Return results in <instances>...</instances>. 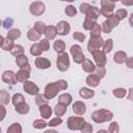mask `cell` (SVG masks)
<instances>
[{
	"label": "cell",
	"mask_w": 133,
	"mask_h": 133,
	"mask_svg": "<svg viewBox=\"0 0 133 133\" xmlns=\"http://www.w3.org/2000/svg\"><path fill=\"white\" fill-rule=\"evenodd\" d=\"M10 53H11V55L15 56V57L20 56V55L24 54V48H23V46H21V45H15V46L12 47V49L10 50Z\"/></svg>",
	"instance_id": "e575fe53"
},
{
	"label": "cell",
	"mask_w": 133,
	"mask_h": 133,
	"mask_svg": "<svg viewBox=\"0 0 133 133\" xmlns=\"http://www.w3.org/2000/svg\"><path fill=\"white\" fill-rule=\"evenodd\" d=\"M3 26L6 28V29H8V28H10L11 26H12V20L11 19H5V21H4V23H3Z\"/></svg>",
	"instance_id": "9f6ffc18"
},
{
	"label": "cell",
	"mask_w": 133,
	"mask_h": 133,
	"mask_svg": "<svg viewBox=\"0 0 133 133\" xmlns=\"http://www.w3.org/2000/svg\"><path fill=\"white\" fill-rule=\"evenodd\" d=\"M46 38L48 41H51V39H54L57 35V30H56V27L55 26H46V29H45V32H44Z\"/></svg>",
	"instance_id": "d6986e66"
},
{
	"label": "cell",
	"mask_w": 133,
	"mask_h": 133,
	"mask_svg": "<svg viewBox=\"0 0 133 133\" xmlns=\"http://www.w3.org/2000/svg\"><path fill=\"white\" fill-rule=\"evenodd\" d=\"M23 89L26 94H28L30 96H35L36 94L39 92L38 86L35 83H33L32 81H28V80L23 82Z\"/></svg>",
	"instance_id": "7c38bea8"
},
{
	"label": "cell",
	"mask_w": 133,
	"mask_h": 133,
	"mask_svg": "<svg viewBox=\"0 0 133 133\" xmlns=\"http://www.w3.org/2000/svg\"><path fill=\"white\" fill-rule=\"evenodd\" d=\"M33 28H34V30H35L36 32H38V33L42 35V34H44V32H45L46 25H45V23H44V22H42V21H37V22H35V23H34Z\"/></svg>",
	"instance_id": "ab89813d"
},
{
	"label": "cell",
	"mask_w": 133,
	"mask_h": 133,
	"mask_svg": "<svg viewBox=\"0 0 133 133\" xmlns=\"http://www.w3.org/2000/svg\"><path fill=\"white\" fill-rule=\"evenodd\" d=\"M38 44H39V46H41V48H42L43 51H48L50 49V43H49V41L47 38L41 39Z\"/></svg>",
	"instance_id": "681fc988"
},
{
	"label": "cell",
	"mask_w": 133,
	"mask_h": 133,
	"mask_svg": "<svg viewBox=\"0 0 133 133\" xmlns=\"http://www.w3.org/2000/svg\"><path fill=\"white\" fill-rule=\"evenodd\" d=\"M106 18H107V19H106L105 21H106V22H107V23H108L112 28L116 27V26L119 24V20H118V19H117L113 14L109 15V16H108V17H106Z\"/></svg>",
	"instance_id": "836d02e7"
},
{
	"label": "cell",
	"mask_w": 133,
	"mask_h": 133,
	"mask_svg": "<svg viewBox=\"0 0 133 133\" xmlns=\"http://www.w3.org/2000/svg\"><path fill=\"white\" fill-rule=\"evenodd\" d=\"M126 64H127V66L129 68V69H132L133 68V58L132 57H127V59H126Z\"/></svg>",
	"instance_id": "6f0895ef"
},
{
	"label": "cell",
	"mask_w": 133,
	"mask_h": 133,
	"mask_svg": "<svg viewBox=\"0 0 133 133\" xmlns=\"http://www.w3.org/2000/svg\"><path fill=\"white\" fill-rule=\"evenodd\" d=\"M21 36V30L18 29V28H12V29H9L7 34H6V37L15 41V39H18L19 37Z\"/></svg>",
	"instance_id": "83f0119b"
},
{
	"label": "cell",
	"mask_w": 133,
	"mask_h": 133,
	"mask_svg": "<svg viewBox=\"0 0 133 133\" xmlns=\"http://www.w3.org/2000/svg\"><path fill=\"white\" fill-rule=\"evenodd\" d=\"M100 78L95 74V73H90V75H88L85 79V83L89 86V87H97L100 83Z\"/></svg>",
	"instance_id": "e0dca14e"
},
{
	"label": "cell",
	"mask_w": 133,
	"mask_h": 133,
	"mask_svg": "<svg viewBox=\"0 0 133 133\" xmlns=\"http://www.w3.org/2000/svg\"><path fill=\"white\" fill-rule=\"evenodd\" d=\"M11 102H12L14 106H16V105H18V104H20V103L25 102V98H24V96H23L22 94L17 92V94H15V95L11 97Z\"/></svg>",
	"instance_id": "74e56055"
},
{
	"label": "cell",
	"mask_w": 133,
	"mask_h": 133,
	"mask_svg": "<svg viewBox=\"0 0 133 133\" xmlns=\"http://www.w3.org/2000/svg\"><path fill=\"white\" fill-rule=\"evenodd\" d=\"M112 94H113V96H114L115 98L123 99V98L126 97L127 90H126L125 88H123V87H117V88H114V89L112 90Z\"/></svg>",
	"instance_id": "d590c367"
},
{
	"label": "cell",
	"mask_w": 133,
	"mask_h": 133,
	"mask_svg": "<svg viewBox=\"0 0 133 133\" xmlns=\"http://www.w3.org/2000/svg\"><path fill=\"white\" fill-rule=\"evenodd\" d=\"M34 101H35V104L36 105H38V106H41V105H44V104H48V99L45 97V95H42V94H36L35 95V99H34Z\"/></svg>",
	"instance_id": "f35d334b"
},
{
	"label": "cell",
	"mask_w": 133,
	"mask_h": 133,
	"mask_svg": "<svg viewBox=\"0 0 133 133\" xmlns=\"http://www.w3.org/2000/svg\"><path fill=\"white\" fill-rule=\"evenodd\" d=\"M50 132H56V130H52V129H49L46 131V133H50Z\"/></svg>",
	"instance_id": "94428289"
},
{
	"label": "cell",
	"mask_w": 133,
	"mask_h": 133,
	"mask_svg": "<svg viewBox=\"0 0 133 133\" xmlns=\"http://www.w3.org/2000/svg\"><path fill=\"white\" fill-rule=\"evenodd\" d=\"M60 1H66V2H73L75 0H60Z\"/></svg>",
	"instance_id": "be15d7a7"
},
{
	"label": "cell",
	"mask_w": 133,
	"mask_h": 133,
	"mask_svg": "<svg viewBox=\"0 0 133 133\" xmlns=\"http://www.w3.org/2000/svg\"><path fill=\"white\" fill-rule=\"evenodd\" d=\"M103 132H108L107 130H99L98 131V133H103Z\"/></svg>",
	"instance_id": "6125c7cd"
},
{
	"label": "cell",
	"mask_w": 133,
	"mask_h": 133,
	"mask_svg": "<svg viewBox=\"0 0 133 133\" xmlns=\"http://www.w3.org/2000/svg\"><path fill=\"white\" fill-rule=\"evenodd\" d=\"M127 57L128 56H127V53L126 52H124V51H117L113 55V61L115 63H117V64H122V63H124L126 61Z\"/></svg>",
	"instance_id": "44dd1931"
},
{
	"label": "cell",
	"mask_w": 133,
	"mask_h": 133,
	"mask_svg": "<svg viewBox=\"0 0 133 133\" xmlns=\"http://www.w3.org/2000/svg\"><path fill=\"white\" fill-rule=\"evenodd\" d=\"M103 43H104V39L102 38L101 35L99 36H90V39L87 44V50L88 52H92L94 50H97V49H101V47L103 46Z\"/></svg>",
	"instance_id": "30bf717a"
},
{
	"label": "cell",
	"mask_w": 133,
	"mask_h": 133,
	"mask_svg": "<svg viewBox=\"0 0 133 133\" xmlns=\"http://www.w3.org/2000/svg\"><path fill=\"white\" fill-rule=\"evenodd\" d=\"M46 10V6L42 1H33L29 6V11L32 16H42Z\"/></svg>",
	"instance_id": "9c48e42d"
},
{
	"label": "cell",
	"mask_w": 133,
	"mask_h": 133,
	"mask_svg": "<svg viewBox=\"0 0 133 133\" xmlns=\"http://www.w3.org/2000/svg\"><path fill=\"white\" fill-rule=\"evenodd\" d=\"M30 71H31V66L30 64H28L25 68H21L17 73H16V78L19 82H24L26 80L29 79L30 77Z\"/></svg>",
	"instance_id": "8fae6325"
},
{
	"label": "cell",
	"mask_w": 133,
	"mask_h": 133,
	"mask_svg": "<svg viewBox=\"0 0 133 133\" xmlns=\"http://www.w3.org/2000/svg\"><path fill=\"white\" fill-rule=\"evenodd\" d=\"M127 15H128V11L125 9V8H121V9H117L116 10V12L114 14V16L119 20V21H122V20H124L126 17H127Z\"/></svg>",
	"instance_id": "7dc6e473"
},
{
	"label": "cell",
	"mask_w": 133,
	"mask_h": 133,
	"mask_svg": "<svg viewBox=\"0 0 133 133\" xmlns=\"http://www.w3.org/2000/svg\"><path fill=\"white\" fill-rule=\"evenodd\" d=\"M121 2L125 6H132L133 5V0H121Z\"/></svg>",
	"instance_id": "680465c9"
},
{
	"label": "cell",
	"mask_w": 133,
	"mask_h": 133,
	"mask_svg": "<svg viewBox=\"0 0 133 133\" xmlns=\"http://www.w3.org/2000/svg\"><path fill=\"white\" fill-rule=\"evenodd\" d=\"M3 39H4V37L0 34V47H1V45H2V43H3Z\"/></svg>",
	"instance_id": "91938a15"
},
{
	"label": "cell",
	"mask_w": 133,
	"mask_h": 133,
	"mask_svg": "<svg viewBox=\"0 0 133 133\" xmlns=\"http://www.w3.org/2000/svg\"><path fill=\"white\" fill-rule=\"evenodd\" d=\"M70 52H71V55L73 57L74 62L78 63V64H81V62L85 58V56L83 54V51H82V48L79 45H73L70 49Z\"/></svg>",
	"instance_id": "5b68a950"
},
{
	"label": "cell",
	"mask_w": 133,
	"mask_h": 133,
	"mask_svg": "<svg viewBox=\"0 0 133 133\" xmlns=\"http://www.w3.org/2000/svg\"><path fill=\"white\" fill-rule=\"evenodd\" d=\"M6 132L7 133H21L22 132V127L19 123H14L7 128Z\"/></svg>",
	"instance_id": "8d00e7d4"
},
{
	"label": "cell",
	"mask_w": 133,
	"mask_h": 133,
	"mask_svg": "<svg viewBox=\"0 0 133 133\" xmlns=\"http://www.w3.org/2000/svg\"><path fill=\"white\" fill-rule=\"evenodd\" d=\"M118 130H119V128H118V123H116V122H112V123L109 125L107 131L110 132V133H117Z\"/></svg>",
	"instance_id": "f907efd6"
},
{
	"label": "cell",
	"mask_w": 133,
	"mask_h": 133,
	"mask_svg": "<svg viewBox=\"0 0 133 133\" xmlns=\"http://www.w3.org/2000/svg\"><path fill=\"white\" fill-rule=\"evenodd\" d=\"M79 11L85 15V18L97 21L100 17V9L88 3H81L79 6Z\"/></svg>",
	"instance_id": "7a4b0ae2"
},
{
	"label": "cell",
	"mask_w": 133,
	"mask_h": 133,
	"mask_svg": "<svg viewBox=\"0 0 133 133\" xmlns=\"http://www.w3.org/2000/svg\"><path fill=\"white\" fill-rule=\"evenodd\" d=\"M64 12L68 17H75L77 15V9L74 5H68L65 8H64Z\"/></svg>",
	"instance_id": "60d3db41"
},
{
	"label": "cell",
	"mask_w": 133,
	"mask_h": 133,
	"mask_svg": "<svg viewBox=\"0 0 133 133\" xmlns=\"http://www.w3.org/2000/svg\"><path fill=\"white\" fill-rule=\"evenodd\" d=\"M27 37L29 41L31 42H36L41 38V34L38 32H36L34 30V28H30L28 31H27Z\"/></svg>",
	"instance_id": "f1b7e54d"
},
{
	"label": "cell",
	"mask_w": 133,
	"mask_h": 133,
	"mask_svg": "<svg viewBox=\"0 0 133 133\" xmlns=\"http://www.w3.org/2000/svg\"><path fill=\"white\" fill-rule=\"evenodd\" d=\"M61 124H62V118L60 116H56V117H53V118L50 119L48 126L49 127H57V126H59Z\"/></svg>",
	"instance_id": "bcb514c9"
},
{
	"label": "cell",
	"mask_w": 133,
	"mask_h": 133,
	"mask_svg": "<svg viewBox=\"0 0 133 133\" xmlns=\"http://www.w3.org/2000/svg\"><path fill=\"white\" fill-rule=\"evenodd\" d=\"M56 68L60 72H66L70 68V58L68 53L62 52L58 53L57 58H56Z\"/></svg>",
	"instance_id": "3957f363"
},
{
	"label": "cell",
	"mask_w": 133,
	"mask_h": 133,
	"mask_svg": "<svg viewBox=\"0 0 133 133\" xmlns=\"http://www.w3.org/2000/svg\"><path fill=\"white\" fill-rule=\"evenodd\" d=\"M9 101H10V96L8 91L5 89H1L0 90V104L5 106V105H8Z\"/></svg>",
	"instance_id": "4316f807"
},
{
	"label": "cell",
	"mask_w": 133,
	"mask_h": 133,
	"mask_svg": "<svg viewBox=\"0 0 133 133\" xmlns=\"http://www.w3.org/2000/svg\"><path fill=\"white\" fill-rule=\"evenodd\" d=\"M68 106L62 104V103H57L55 106H54V113L56 114V116H62L65 112H66V108Z\"/></svg>",
	"instance_id": "d4e9b609"
},
{
	"label": "cell",
	"mask_w": 133,
	"mask_h": 133,
	"mask_svg": "<svg viewBox=\"0 0 133 133\" xmlns=\"http://www.w3.org/2000/svg\"><path fill=\"white\" fill-rule=\"evenodd\" d=\"M56 83H57V85H58V87H59L60 90H65L68 88V86H69L68 82L65 80H63V79H60V80L56 81Z\"/></svg>",
	"instance_id": "db71d44e"
},
{
	"label": "cell",
	"mask_w": 133,
	"mask_h": 133,
	"mask_svg": "<svg viewBox=\"0 0 133 133\" xmlns=\"http://www.w3.org/2000/svg\"><path fill=\"white\" fill-rule=\"evenodd\" d=\"M34 64L39 70H47V69H49L51 66V61L46 57L37 56V58H35Z\"/></svg>",
	"instance_id": "9a60e30c"
},
{
	"label": "cell",
	"mask_w": 133,
	"mask_h": 133,
	"mask_svg": "<svg viewBox=\"0 0 133 133\" xmlns=\"http://www.w3.org/2000/svg\"><path fill=\"white\" fill-rule=\"evenodd\" d=\"M90 118L97 124H102L105 122H110L113 118V113L108 109H99L90 114Z\"/></svg>",
	"instance_id": "6da1fadb"
},
{
	"label": "cell",
	"mask_w": 133,
	"mask_h": 133,
	"mask_svg": "<svg viewBox=\"0 0 133 133\" xmlns=\"http://www.w3.org/2000/svg\"><path fill=\"white\" fill-rule=\"evenodd\" d=\"M101 28H102V31H103L104 33H110V32L112 31V29H113V28H112L106 21H104V22L102 23Z\"/></svg>",
	"instance_id": "f5cc1de1"
},
{
	"label": "cell",
	"mask_w": 133,
	"mask_h": 133,
	"mask_svg": "<svg viewBox=\"0 0 133 133\" xmlns=\"http://www.w3.org/2000/svg\"><path fill=\"white\" fill-rule=\"evenodd\" d=\"M1 80L6 84H11V85L17 84V82H18V80L16 78V73L12 72V71L3 72L2 76H1Z\"/></svg>",
	"instance_id": "5bb4252c"
},
{
	"label": "cell",
	"mask_w": 133,
	"mask_h": 133,
	"mask_svg": "<svg viewBox=\"0 0 133 133\" xmlns=\"http://www.w3.org/2000/svg\"><path fill=\"white\" fill-rule=\"evenodd\" d=\"M16 63L20 69L21 68H25V66H27L29 64V59L25 54H22V55L16 57Z\"/></svg>",
	"instance_id": "cb8c5ba5"
},
{
	"label": "cell",
	"mask_w": 133,
	"mask_h": 133,
	"mask_svg": "<svg viewBox=\"0 0 133 133\" xmlns=\"http://www.w3.org/2000/svg\"><path fill=\"white\" fill-rule=\"evenodd\" d=\"M79 96L83 99H91L95 96V91L88 87H82L79 90Z\"/></svg>",
	"instance_id": "7402d4cb"
},
{
	"label": "cell",
	"mask_w": 133,
	"mask_h": 133,
	"mask_svg": "<svg viewBox=\"0 0 133 133\" xmlns=\"http://www.w3.org/2000/svg\"><path fill=\"white\" fill-rule=\"evenodd\" d=\"M89 31H90V36H99V35H101L102 28H101L100 24L96 23V24L94 25V27H92Z\"/></svg>",
	"instance_id": "7bdbcfd3"
},
{
	"label": "cell",
	"mask_w": 133,
	"mask_h": 133,
	"mask_svg": "<svg viewBox=\"0 0 133 133\" xmlns=\"http://www.w3.org/2000/svg\"><path fill=\"white\" fill-rule=\"evenodd\" d=\"M59 90L60 89H59V87H58V85H57L56 82H50V83H48L45 86V92H44V95H45V97L48 100H51V99L55 98L58 95Z\"/></svg>",
	"instance_id": "ba28073f"
},
{
	"label": "cell",
	"mask_w": 133,
	"mask_h": 133,
	"mask_svg": "<svg viewBox=\"0 0 133 133\" xmlns=\"http://www.w3.org/2000/svg\"><path fill=\"white\" fill-rule=\"evenodd\" d=\"M81 66H82V70L84 71V72H86V73H94V71H95V68H96V65L94 64V62L91 61V60H89V59H87V58H84V60L81 62Z\"/></svg>",
	"instance_id": "ffe728a7"
},
{
	"label": "cell",
	"mask_w": 133,
	"mask_h": 133,
	"mask_svg": "<svg viewBox=\"0 0 133 133\" xmlns=\"http://www.w3.org/2000/svg\"><path fill=\"white\" fill-rule=\"evenodd\" d=\"M15 110L19 114H27L29 112V110H30V107L26 102H23V103H20V104L16 105L15 106Z\"/></svg>",
	"instance_id": "603a6c76"
},
{
	"label": "cell",
	"mask_w": 133,
	"mask_h": 133,
	"mask_svg": "<svg viewBox=\"0 0 133 133\" xmlns=\"http://www.w3.org/2000/svg\"><path fill=\"white\" fill-rule=\"evenodd\" d=\"M1 24H2V22H1V20H0V26H1Z\"/></svg>",
	"instance_id": "03108f58"
},
{
	"label": "cell",
	"mask_w": 133,
	"mask_h": 133,
	"mask_svg": "<svg viewBox=\"0 0 133 133\" xmlns=\"http://www.w3.org/2000/svg\"><path fill=\"white\" fill-rule=\"evenodd\" d=\"M52 108L50 107V105L48 104H44V105H41L39 106V113H41V116L44 118V119H47V118H50V116L52 115Z\"/></svg>",
	"instance_id": "ac0fdd59"
},
{
	"label": "cell",
	"mask_w": 133,
	"mask_h": 133,
	"mask_svg": "<svg viewBox=\"0 0 133 133\" xmlns=\"http://www.w3.org/2000/svg\"><path fill=\"white\" fill-rule=\"evenodd\" d=\"M32 126H33V128H35V129H45V128L48 126V124H47L44 119L39 118V119H35V121L33 122V124H32Z\"/></svg>",
	"instance_id": "ee69618b"
},
{
	"label": "cell",
	"mask_w": 133,
	"mask_h": 133,
	"mask_svg": "<svg viewBox=\"0 0 133 133\" xmlns=\"http://www.w3.org/2000/svg\"><path fill=\"white\" fill-rule=\"evenodd\" d=\"M14 46H15L14 41L10 39V38H8V37H6V38L3 39V43H2V45H1V48H2L4 51H10Z\"/></svg>",
	"instance_id": "1f68e13d"
},
{
	"label": "cell",
	"mask_w": 133,
	"mask_h": 133,
	"mask_svg": "<svg viewBox=\"0 0 133 133\" xmlns=\"http://www.w3.org/2000/svg\"><path fill=\"white\" fill-rule=\"evenodd\" d=\"M115 8V3L110 0H101V8H100V15L104 17H108L113 12Z\"/></svg>",
	"instance_id": "52a82bcc"
},
{
	"label": "cell",
	"mask_w": 133,
	"mask_h": 133,
	"mask_svg": "<svg viewBox=\"0 0 133 133\" xmlns=\"http://www.w3.org/2000/svg\"><path fill=\"white\" fill-rule=\"evenodd\" d=\"M73 38H74L75 41H77V42L82 43V42H84V39H85V34L82 33V32H80V31H75V32L73 33Z\"/></svg>",
	"instance_id": "c3c4849f"
},
{
	"label": "cell",
	"mask_w": 133,
	"mask_h": 133,
	"mask_svg": "<svg viewBox=\"0 0 133 133\" xmlns=\"http://www.w3.org/2000/svg\"><path fill=\"white\" fill-rule=\"evenodd\" d=\"M92 130H94V128H92V126L89 124V123H86L85 122V124L83 125V127L81 128V132L82 133H91L92 132Z\"/></svg>",
	"instance_id": "816d5d0a"
},
{
	"label": "cell",
	"mask_w": 133,
	"mask_h": 133,
	"mask_svg": "<svg viewBox=\"0 0 133 133\" xmlns=\"http://www.w3.org/2000/svg\"><path fill=\"white\" fill-rule=\"evenodd\" d=\"M94 72H95V74H96L100 79L104 78L105 75H106V69H105V66H96Z\"/></svg>",
	"instance_id": "f6af8a7d"
},
{
	"label": "cell",
	"mask_w": 133,
	"mask_h": 133,
	"mask_svg": "<svg viewBox=\"0 0 133 133\" xmlns=\"http://www.w3.org/2000/svg\"><path fill=\"white\" fill-rule=\"evenodd\" d=\"M102 48H103L102 51H103L104 53H109V52H111V50H112V48H113V39H112V38H108V39L104 41Z\"/></svg>",
	"instance_id": "4dcf8cb0"
},
{
	"label": "cell",
	"mask_w": 133,
	"mask_h": 133,
	"mask_svg": "<svg viewBox=\"0 0 133 133\" xmlns=\"http://www.w3.org/2000/svg\"><path fill=\"white\" fill-rule=\"evenodd\" d=\"M84 124H85V119L84 117H81V116H70L66 121V126L72 131L81 130Z\"/></svg>",
	"instance_id": "277c9868"
},
{
	"label": "cell",
	"mask_w": 133,
	"mask_h": 133,
	"mask_svg": "<svg viewBox=\"0 0 133 133\" xmlns=\"http://www.w3.org/2000/svg\"><path fill=\"white\" fill-rule=\"evenodd\" d=\"M56 30H57V34L59 35H68V33L70 32L71 30V25L69 22L66 21H59L57 24H56Z\"/></svg>",
	"instance_id": "4fadbf2b"
},
{
	"label": "cell",
	"mask_w": 133,
	"mask_h": 133,
	"mask_svg": "<svg viewBox=\"0 0 133 133\" xmlns=\"http://www.w3.org/2000/svg\"><path fill=\"white\" fill-rule=\"evenodd\" d=\"M29 52H30V54H31L32 56H39L44 51L42 50L39 44H33V45L30 47Z\"/></svg>",
	"instance_id": "d6a6232c"
},
{
	"label": "cell",
	"mask_w": 133,
	"mask_h": 133,
	"mask_svg": "<svg viewBox=\"0 0 133 133\" xmlns=\"http://www.w3.org/2000/svg\"><path fill=\"white\" fill-rule=\"evenodd\" d=\"M72 108H73V112L76 115H83L86 112V105L81 101H76L72 105Z\"/></svg>",
	"instance_id": "2e32d148"
},
{
	"label": "cell",
	"mask_w": 133,
	"mask_h": 133,
	"mask_svg": "<svg viewBox=\"0 0 133 133\" xmlns=\"http://www.w3.org/2000/svg\"><path fill=\"white\" fill-rule=\"evenodd\" d=\"M90 54L94 57V60L97 64V66H105L107 63V57H106V53H104L101 49H97L94 50L92 52H90Z\"/></svg>",
	"instance_id": "8992f818"
},
{
	"label": "cell",
	"mask_w": 133,
	"mask_h": 133,
	"mask_svg": "<svg viewBox=\"0 0 133 133\" xmlns=\"http://www.w3.org/2000/svg\"><path fill=\"white\" fill-rule=\"evenodd\" d=\"M96 23H97V21L91 20V19H88V18H85L84 19V22H83V28L85 30H90Z\"/></svg>",
	"instance_id": "b9f144b4"
},
{
	"label": "cell",
	"mask_w": 133,
	"mask_h": 133,
	"mask_svg": "<svg viewBox=\"0 0 133 133\" xmlns=\"http://www.w3.org/2000/svg\"><path fill=\"white\" fill-rule=\"evenodd\" d=\"M6 116V108L4 105L0 104V122H2Z\"/></svg>",
	"instance_id": "11a10c76"
},
{
	"label": "cell",
	"mask_w": 133,
	"mask_h": 133,
	"mask_svg": "<svg viewBox=\"0 0 133 133\" xmlns=\"http://www.w3.org/2000/svg\"><path fill=\"white\" fill-rule=\"evenodd\" d=\"M110 1H112V2H114V3H115V2H117V1H121V0H110Z\"/></svg>",
	"instance_id": "e7e4bbea"
},
{
	"label": "cell",
	"mask_w": 133,
	"mask_h": 133,
	"mask_svg": "<svg viewBox=\"0 0 133 133\" xmlns=\"http://www.w3.org/2000/svg\"><path fill=\"white\" fill-rule=\"evenodd\" d=\"M53 49L55 50V52L58 54V53H62L64 52L65 50V43L62 41V39H57L54 42L53 44Z\"/></svg>",
	"instance_id": "484cf974"
},
{
	"label": "cell",
	"mask_w": 133,
	"mask_h": 133,
	"mask_svg": "<svg viewBox=\"0 0 133 133\" xmlns=\"http://www.w3.org/2000/svg\"><path fill=\"white\" fill-rule=\"evenodd\" d=\"M1 131H2V129H1V127H0V132H1Z\"/></svg>",
	"instance_id": "003e7915"
},
{
	"label": "cell",
	"mask_w": 133,
	"mask_h": 133,
	"mask_svg": "<svg viewBox=\"0 0 133 133\" xmlns=\"http://www.w3.org/2000/svg\"><path fill=\"white\" fill-rule=\"evenodd\" d=\"M72 100H73V98H72V96L70 94H61L58 97V102L62 103V104H64L66 106H69L72 103Z\"/></svg>",
	"instance_id": "f546056e"
}]
</instances>
